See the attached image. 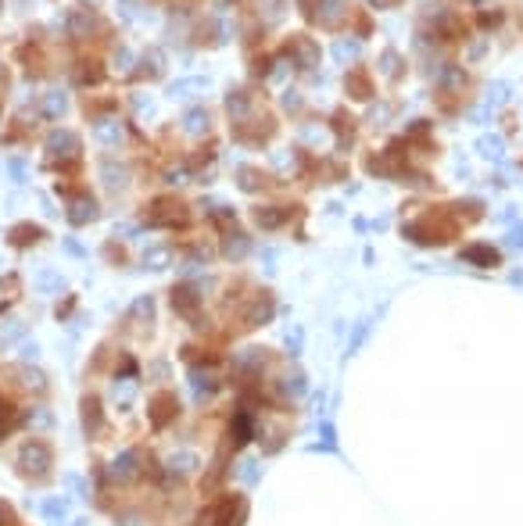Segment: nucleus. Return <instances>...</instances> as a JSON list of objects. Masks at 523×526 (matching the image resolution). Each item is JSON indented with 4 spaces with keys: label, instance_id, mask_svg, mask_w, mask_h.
Instances as JSON below:
<instances>
[{
    "label": "nucleus",
    "instance_id": "obj_1",
    "mask_svg": "<svg viewBox=\"0 0 523 526\" xmlns=\"http://www.w3.org/2000/svg\"><path fill=\"white\" fill-rule=\"evenodd\" d=\"M65 29H69V36L72 40H90L101 29V15H97V8H86V4H79V8H72L69 15H65Z\"/></svg>",
    "mask_w": 523,
    "mask_h": 526
},
{
    "label": "nucleus",
    "instance_id": "obj_2",
    "mask_svg": "<svg viewBox=\"0 0 523 526\" xmlns=\"http://www.w3.org/2000/svg\"><path fill=\"white\" fill-rule=\"evenodd\" d=\"M79 136L72 133V129H54L50 136H47V154L54 162H76L79 158Z\"/></svg>",
    "mask_w": 523,
    "mask_h": 526
},
{
    "label": "nucleus",
    "instance_id": "obj_3",
    "mask_svg": "<svg viewBox=\"0 0 523 526\" xmlns=\"http://www.w3.org/2000/svg\"><path fill=\"white\" fill-rule=\"evenodd\" d=\"M22 473L25 476H43L47 473V466H50V448L43 444V441H29L25 448H22Z\"/></svg>",
    "mask_w": 523,
    "mask_h": 526
},
{
    "label": "nucleus",
    "instance_id": "obj_4",
    "mask_svg": "<svg viewBox=\"0 0 523 526\" xmlns=\"http://www.w3.org/2000/svg\"><path fill=\"white\" fill-rule=\"evenodd\" d=\"M183 215H187V211H183V204H179V201H172V197H158L155 204L147 208L144 219H147V226H176V222L183 219Z\"/></svg>",
    "mask_w": 523,
    "mask_h": 526
},
{
    "label": "nucleus",
    "instance_id": "obj_5",
    "mask_svg": "<svg viewBox=\"0 0 523 526\" xmlns=\"http://www.w3.org/2000/svg\"><path fill=\"white\" fill-rule=\"evenodd\" d=\"M97 215H101V208H97V201L90 197V194L72 197V201H69V208H65V219H69L72 226H86V222H94Z\"/></svg>",
    "mask_w": 523,
    "mask_h": 526
},
{
    "label": "nucleus",
    "instance_id": "obj_6",
    "mask_svg": "<svg viewBox=\"0 0 523 526\" xmlns=\"http://www.w3.org/2000/svg\"><path fill=\"white\" fill-rule=\"evenodd\" d=\"M197 304H201V294H197L190 283H179V287H172V308H176L179 315L194 319V315H197Z\"/></svg>",
    "mask_w": 523,
    "mask_h": 526
},
{
    "label": "nucleus",
    "instance_id": "obj_7",
    "mask_svg": "<svg viewBox=\"0 0 523 526\" xmlns=\"http://www.w3.org/2000/svg\"><path fill=\"white\" fill-rule=\"evenodd\" d=\"M97 176L104 179L108 190H122V187L130 183V169L122 165V162H115V158H104V162L97 165Z\"/></svg>",
    "mask_w": 523,
    "mask_h": 526
},
{
    "label": "nucleus",
    "instance_id": "obj_8",
    "mask_svg": "<svg viewBox=\"0 0 523 526\" xmlns=\"http://www.w3.org/2000/svg\"><path fill=\"white\" fill-rule=\"evenodd\" d=\"M226 111H230V118H233V126L248 122V118H251V97H248V90H230V94H226Z\"/></svg>",
    "mask_w": 523,
    "mask_h": 526
},
{
    "label": "nucleus",
    "instance_id": "obj_9",
    "mask_svg": "<svg viewBox=\"0 0 523 526\" xmlns=\"http://www.w3.org/2000/svg\"><path fill=\"white\" fill-rule=\"evenodd\" d=\"M179 412V405H176V397L172 394H158L155 401H151V422H155L158 429L162 426H169V419Z\"/></svg>",
    "mask_w": 523,
    "mask_h": 526
},
{
    "label": "nucleus",
    "instance_id": "obj_10",
    "mask_svg": "<svg viewBox=\"0 0 523 526\" xmlns=\"http://www.w3.org/2000/svg\"><path fill=\"white\" fill-rule=\"evenodd\" d=\"M208 90V79H176L172 86H169V97L172 101H187V97H197V94H204Z\"/></svg>",
    "mask_w": 523,
    "mask_h": 526
},
{
    "label": "nucleus",
    "instance_id": "obj_11",
    "mask_svg": "<svg viewBox=\"0 0 523 526\" xmlns=\"http://www.w3.org/2000/svg\"><path fill=\"white\" fill-rule=\"evenodd\" d=\"M94 140L104 143V147H115V143L122 140V122H118V118H101V122H94Z\"/></svg>",
    "mask_w": 523,
    "mask_h": 526
},
{
    "label": "nucleus",
    "instance_id": "obj_12",
    "mask_svg": "<svg viewBox=\"0 0 523 526\" xmlns=\"http://www.w3.org/2000/svg\"><path fill=\"white\" fill-rule=\"evenodd\" d=\"M183 133L204 136V133H208V111H204V108H190L187 115H183Z\"/></svg>",
    "mask_w": 523,
    "mask_h": 526
},
{
    "label": "nucleus",
    "instance_id": "obj_13",
    "mask_svg": "<svg viewBox=\"0 0 523 526\" xmlns=\"http://www.w3.org/2000/svg\"><path fill=\"white\" fill-rule=\"evenodd\" d=\"M40 240H43V229L33 226V222H18L11 229V243L15 247H29V243H40Z\"/></svg>",
    "mask_w": 523,
    "mask_h": 526
},
{
    "label": "nucleus",
    "instance_id": "obj_14",
    "mask_svg": "<svg viewBox=\"0 0 523 526\" xmlns=\"http://www.w3.org/2000/svg\"><path fill=\"white\" fill-rule=\"evenodd\" d=\"M162 69H165V65H162V54H158V50H147V54L140 57V69H137L133 76H137V79H158Z\"/></svg>",
    "mask_w": 523,
    "mask_h": 526
},
{
    "label": "nucleus",
    "instance_id": "obj_15",
    "mask_svg": "<svg viewBox=\"0 0 523 526\" xmlns=\"http://www.w3.org/2000/svg\"><path fill=\"white\" fill-rule=\"evenodd\" d=\"M104 79V69L97 65V61H79L76 69V86H97Z\"/></svg>",
    "mask_w": 523,
    "mask_h": 526
},
{
    "label": "nucleus",
    "instance_id": "obj_16",
    "mask_svg": "<svg viewBox=\"0 0 523 526\" xmlns=\"http://www.w3.org/2000/svg\"><path fill=\"white\" fill-rule=\"evenodd\" d=\"M65 111H69V97L61 94V90H50V94L43 97V115L47 118H61Z\"/></svg>",
    "mask_w": 523,
    "mask_h": 526
},
{
    "label": "nucleus",
    "instance_id": "obj_17",
    "mask_svg": "<svg viewBox=\"0 0 523 526\" xmlns=\"http://www.w3.org/2000/svg\"><path fill=\"white\" fill-rule=\"evenodd\" d=\"M248 236H244V233H226V240H223V255L226 258H244V255H248Z\"/></svg>",
    "mask_w": 523,
    "mask_h": 526
},
{
    "label": "nucleus",
    "instance_id": "obj_18",
    "mask_svg": "<svg viewBox=\"0 0 523 526\" xmlns=\"http://www.w3.org/2000/svg\"><path fill=\"white\" fill-rule=\"evenodd\" d=\"M83 426H86L90 433H97V426H101V405H97V397H86V401H83Z\"/></svg>",
    "mask_w": 523,
    "mask_h": 526
},
{
    "label": "nucleus",
    "instance_id": "obj_19",
    "mask_svg": "<svg viewBox=\"0 0 523 526\" xmlns=\"http://www.w3.org/2000/svg\"><path fill=\"white\" fill-rule=\"evenodd\" d=\"M169 265V247H147L144 251V269H165Z\"/></svg>",
    "mask_w": 523,
    "mask_h": 526
},
{
    "label": "nucleus",
    "instance_id": "obj_20",
    "mask_svg": "<svg viewBox=\"0 0 523 526\" xmlns=\"http://www.w3.org/2000/svg\"><path fill=\"white\" fill-rule=\"evenodd\" d=\"M284 219H287V211H272V208H255V222H258V226H265V229L280 226Z\"/></svg>",
    "mask_w": 523,
    "mask_h": 526
},
{
    "label": "nucleus",
    "instance_id": "obj_21",
    "mask_svg": "<svg viewBox=\"0 0 523 526\" xmlns=\"http://www.w3.org/2000/svg\"><path fill=\"white\" fill-rule=\"evenodd\" d=\"M137 462H140V451H126V455L115 462V476H122V480L133 476V473H137Z\"/></svg>",
    "mask_w": 523,
    "mask_h": 526
},
{
    "label": "nucleus",
    "instance_id": "obj_22",
    "mask_svg": "<svg viewBox=\"0 0 523 526\" xmlns=\"http://www.w3.org/2000/svg\"><path fill=\"white\" fill-rule=\"evenodd\" d=\"M36 283H40V290H61V276L47 269V272H40V276H36Z\"/></svg>",
    "mask_w": 523,
    "mask_h": 526
},
{
    "label": "nucleus",
    "instance_id": "obj_23",
    "mask_svg": "<svg viewBox=\"0 0 523 526\" xmlns=\"http://www.w3.org/2000/svg\"><path fill=\"white\" fill-rule=\"evenodd\" d=\"M130 65H133V54H130L126 47H118V50H115V69H122V72H130Z\"/></svg>",
    "mask_w": 523,
    "mask_h": 526
},
{
    "label": "nucleus",
    "instance_id": "obj_24",
    "mask_svg": "<svg viewBox=\"0 0 523 526\" xmlns=\"http://www.w3.org/2000/svg\"><path fill=\"white\" fill-rule=\"evenodd\" d=\"M8 172H11L15 183H25V162H22V158H11V162H8Z\"/></svg>",
    "mask_w": 523,
    "mask_h": 526
},
{
    "label": "nucleus",
    "instance_id": "obj_25",
    "mask_svg": "<svg viewBox=\"0 0 523 526\" xmlns=\"http://www.w3.org/2000/svg\"><path fill=\"white\" fill-rule=\"evenodd\" d=\"M43 516H50V519H61V516H65V502H43Z\"/></svg>",
    "mask_w": 523,
    "mask_h": 526
},
{
    "label": "nucleus",
    "instance_id": "obj_26",
    "mask_svg": "<svg viewBox=\"0 0 523 526\" xmlns=\"http://www.w3.org/2000/svg\"><path fill=\"white\" fill-rule=\"evenodd\" d=\"M18 333H22V322H15V319H8V326H0V340H11Z\"/></svg>",
    "mask_w": 523,
    "mask_h": 526
},
{
    "label": "nucleus",
    "instance_id": "obj_27",
    "mask_svg": "<svg viewBox=\"0 0 523 526\" xmlns=\"http://www.w3.org/2000/svg\"><path fill=\"white\" fill-rule=\"evenodd\" d=\"M65 251H69V255H76V258H83V247H79L72 236H65Z\"/></svg>",
    "mask_w": 523,
    "mask_h": 526
},
{
    "label": "nucleus",
    "instance_id": "obj_28",
    "mask_svg": "<svg viewBox=\"0 0 523 526\" xmlns=\"http://www.w3.org/2000/svg\"><path fill=\"white\" fill-rule=\"evenodd\" d=\"M8 419H11V408H8V405H0V433H4V426H8Z\"/></svg>",
    "mask_w": 523,
    "mask_h": 526
},
{
    "label": "nucleus",
    "instance_id": "obj_29",
    "mask_svg": "<svg viewBox=\"0 0 523 526\" xmlns=\"http://www.w3.org/2000/svg\"><path fill=\"white\" fill-rule=\"evenodd\" d=\"M8 523H11V512H8L4 502H0V526H8Z\"/></svg>",
    "mask_w": 523,
    "mask_h": 526
}]
</instances>
